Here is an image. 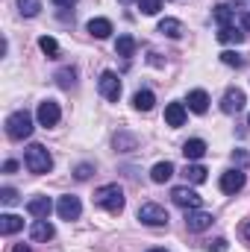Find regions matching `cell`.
<instances>
[{"mask_svg": "<svg viewBox=\"0 0 250 252\" xmlns=\"http://www.w3.org/2000/svg\"><path fill=\"white\" fill-rule=\"evenodd\" d=\"M24 161H27V170H30V173H39V176L53 170V156H50L47 147H42V144H30L27 153H24Z\"/></svg>", "mask_w": 250, "mask_h": 252, "instance_id": "1", "label": "cell"}, {"mask_svg": "<svg viewBox=\"0 0 250 252\" xmlns=\"http://www.w3.org/2000/svg\"><path fill=\"white\" fill-rule=\"evenodd\" d=\"M94 202L109 214H121L124 211V190L118 185H103V188L94 190Z\"/></svg>", "mask_w": 250, "mask_h": 252, "instance_id": "2", "label": "cell"}, {"mask_svg": "<svg viewBox=\"0 0 250 252\" xmlns=\"http://www.w3.org/2000/svg\"><path fill=\"white\" fill-rule=\"evenodd\" d=\"M6 135H9L12 141L30 138V135H33V118H30V112H15V115H9V118H6Z\"/></svg>", "mask_w": 250, "mask_h": 252, "instance_id": "3", "label": "cell"}, {"mask_svg": "<svg viewBox=\"0 0 250 252\" xmlns=\"http://www.w3.org/2000/svg\"><path fill=\"white\" fill-rule=\"evenodd\" d=\"M138 220H141L144 226L159 229V226H168V211H165L162 205H156V202H144V205L138 208Z\"/></svg>", "mask_w": 250, "mask_h": 252, "instance_id": "4", "label": "cell"}, {"mask_svg": "<svg viewBox=\"0 0 250 252\" xmlns=\"http://www.w3.org/2000/svg\"><path fill=\"white\" fill-rule=\"evenodd\" d=\"M97 88H100V94H103L109 103H115V100L121 97V79H118V73H115V70H103L100 79H97Z\"/></svg>", "mask_w": 250, "mask_h": 252, "instance_id": "5", "label": "cell"}, {"mask_svg": "<svg viewBox=\"0 0 250 252\" xmlns=\"http://www.w3.org/2000/svg\"><path fill=\"white\" fill-rule=\"evenodd\" d=\"M171 199H174L180 208H186V211L200 208V202H203V196H200L197 190H191V188H174L171 190Z\"/></svg>", "mask_w": 250, "mask_h": 252, "instance_id": "6", "label": "cell"}, {"mask_svg": "<svg viewBox=\"0 0 250 252\" xmlns=\"http://www.w3.org/2000/svg\"><path fill=\"white\" fill-rule=\"evenodd\" d=\"M56 211H59L62 220H77L80 211H83V202H80V196L65 193V196H59V202H56Z\"/></svg>", "mask_w": 250, "mask_h": 252, "instance_id": "7", "label": "cell"}, {"mask_svg": "<svg viewBox=\"0 0 250 252\" xmlns=\"http://www.w3.org/2000/svg\"><path fill=\"white\" fill-rule=\"evenodd\" d=\"M36 118H39V124H42V126H56V124H59V118H62V112H59V103H53V100H44V103H39V112H36Z\"/></svg>", "mask_w": 250, "mask_h": 252, "instance_id": "8", "label": "cell"}, {"mask_svg": "<svg viewBox=\"0 0 250 252\" xmlns=\"http://www.w3.org/2000/svg\"><path fill=\"white\" fill-rule=\"evenodd\" d=\"M242 109H245V91L242 88H230L224 94V100H221V112L224 115H239Z\"/></svg>", "mask_w": 250, "mask_h": 252, "instance_id": "9", "label": "cell"}, {"mask_svg": "<svg viewBox=\"0 0 250 252\" xmlns=\"http://www.w3.org/2000/svg\"><path fill=\"white\" fill-rule=\"evenodd\" d=\"M212 214H206V211H200V208H194V211H186V229L188 232H206L209 226H212Z\"/></svg>", "mask_w": 250, "mask_h": 252, "instance_id": "10", "label": "cell"}, {"mask_svg": "<svg viewBox=\"0 0 250 252\" xmlns=\"http://www.w3.org/2000/svg\"><path fill=\"white\" fill-rule=\"evenodd\" d=\"M245 182H248V176H245V170H227L224 176H221V190L224 193H239V190L245 188Z\"/></svg>", "mask_w": 250, "mask_h": 252, "instance_id": "11", "label": "cell"}, {"mask_svg": "<svg viewBox=\"0 0 250 252\" xmlns=\"http://www.w3.org/2000/svg\"><path fill=\"white\" fill-rule=\"evenodd\" d=\"M27 211H30L36 220H47L50 211H53V202H50V196H33V199L27 202Z\"/></svg>", "mask_w": 250, "mask_h": 252, "instance_id": "12", "label": "cell"}, {"mask_svg": "<svg viewBox=\"0 0 250 252\" xmlns=\"http://www.w3.org/2000/svg\"><path fill=\"white\" fill-rule=\"evenodd\" d=\"M165 124L174 126V129L186 124V106L183 103H168L165 106Z\"/></svg>", "mask_w": 250, "mask_h": 252, "instance_id": "13", "label": "cell"}, {"mask_svg": "<svg viewBox=\"0 0 250 252\" xmlns=\"http://www.w3.org/2000/svg\"><path fill=\"white\" fill-rule=\"evenodd\" d=\"M206 141H200V138H191V141H186L183 144V156H186L188 161H197V158H203L206 156Z\"/></svg>", "mask_w": 250, "mask_h": 252, "instance_id": "14", "label": "cell"}, {"mask_svg": "<svg viewBox=\"0 0 250 252\" xmlns=\"http://www.w3.org/2000/svg\"><path fill=\"white\" fill-rule=\"evenodd\" d=\"M186 103H188V109H191L194 115H203V112L209 109V94L197 88V91H191V94H188V100H186Z\"/></svg>", "mask_w": 250, "mask_h": 252, "instance_id": "15", "label": "cell"}, {"mask_svg": "<svg viewBox=\"0 0 250 252\" xmlns=\"http://www.w3.org/2000/svg\"><path fill=\"white\" fill-rule=\"evenodd\" d=\"M171 176H174V164H171V161H159V164H153V170H150V179H153L156 185H165Z\"/></svg>", "mask_w": 250, "mask_h": 252, "instance_id": "16", "label": "cell"}, {"mask_svg": "<svg viewBox=\"0 0 250 252\" xmlns=\"http://www.w3.org/2000/svg\"><path fill=\"white\" fill-rule=\"evenodd\" d=\"M24 229V220L18 214H0V235H15Z\"/></svg>", "mask_w": 250, "mask_h": 252, "instance_id": "17", "label": "cell"}, {"mask_svg": "<svg viewBox=\"0 0 250 252\" xmlns=\"http://www.w3.org/2000/svg\"><path fill=\"white\" fill-rule=\"evenodd\" d=\"M30 235H33V241H50V238L56 235V229H53V223H47V220H36L33 229H30Z\"/></svg>", "mask_w": 250, "mask_h": 252, "instance_id": "18", "label": "cell"}, {"mask_svg": "<svg viewBox=\"0 0 250 252\" xmlns=\"http://www.w3.org/2000/svg\"><path fill=\"white\" fill-rule=\"evenodd\" d=\"M88 32H91L94 38H109V35H112V24H109L106 18H91V21H88Z\"/></svg>", "mask_w": 250, "mask_h": 252, "instance_id": "19", "label": "cell"}, {"mask_svg": "<svg viewBox=\"0 0 250 252\" xmlns=\"http://www.w3.org/2000/svg\"><path fill=\"white\" fill-rule=\"evenodd\" d=\"M218 41H221V44H242V41H245V32L230 24V27H221V30H218Z\"/></svg>", "mask_w": 250, "mask_h": 252, "instance_id": "20", "label": "cell"}, {"mask_svg": "<svg viewBox=\"0 0 250 252\" xmlns=\"http://www.w3.org/2000/svg\"><path fill=\"white\" fill-rule=\"evenodd\" d=\"M159 32L168 35V38H180L183 35V24L177 18H165V21H159Z\"/></svg>", "mask_w": 250, "mask_h": 252, "instance_id": "21", "label": "cell"}, {"mask_svg": "<svg viewBox=\"0 0 250 252\" xmlns=\"http://www.w3.org/2000/svg\"><path fill=\"white\" fill-rule=\"evenodd\" d=\"M153 103H156V97H153V91H135V97H132V106L138 109V112H150L153 109Z\"/></svg>", "mask_w": 250, "mask_h": 252, "instance_id": "22", "label": "cell"}, {"mask_svg": "<svg viewBox=\"0 0 250 252\" xmlns=\"http://www.w3.org/2000/svg\"><path fill=\"white\" fill-rule=\"evenodd\" d=\"M206 167L203 164H186V170H183V176H186L188 182H194V185H200V182H206Z\"/></svg>", "mask_w": 250, "mask_h": 252, "instance_id": "23", "label": "cell"}, {"mask_svg": "<svg viewBox=\"0 0 250 252\" xmlns=\"http://www.w3.org/2000/svg\"><path fill=\"white\" fill-rule=\"evenodd\" d=\"M212 18H215V24H218V27H230L236 15H233V9H230L227 3H221V6H215V12H212Z\"/></svg>", "mask_w": 250, "mask_h": 252, "instance_id": "24", "label": "cell"}, {"mask_svg": "<svg viewBox=\"0 0 250 252\" xmlns=\"http://www.w3.org/2000/svg\"><path fill=\"white\" fill-rule=\"evenodd\" d=\"M115 53L124 56V59H129V56L135 53V38H132V35H121V38L115 41Z\"/></svg>", "mask_w": 250, "mask_h": 252, "instance_id": "25", "label": "cell"}, {"mask_svg": "<svg viewBox=\"0 0 250 252\" xmlns=\"http://www.w3.org/2000/svg\"><path fill=\"white\" fill-rule=\"evenodd\" d=\"M39 47H42V53H44L47 59H56V56H59V44H56V38H50V35H42V38H39Z\"/></svg>", "mask_w": 250, "mask_h": 252, "instance_id": "26", "label": "cell"}, {"mask_svg": "<svg viewBox=\"0 0 250 252\" xmlns=\"http://www.w3.org/2000/svg\"><path fill=\"white\" fill-rule=\"evenodd\" d=\"M18 9H21V15L36 18V15L42 12V0H18Z\"/></svg>", "mask_w": 250, "mask_h": 252, "instance_id": "27", "label": "cell"}, {"mask_svg": "<svg viewBox=\"0 0 250 252\" xmlns=\"http://www.w3.org/2000/svg\"><path fill=\"white\" fill-rule=\"evenodd\" d=\"M74 76H77V70H74V67H62V70L56 73V79H59V85H62V88H71V85H74Z\"/></svg>", "mask_w": 250, "mask_h": 252, "instance_id": "28", "label": "cell"}, {"mask_svg": "<svg viewBox=\"0 0 250 252\" xmlns=\"http://www.w3.org/2000/svg\"><path fill=\"white\" fill-rule=\"evenodd\" d=\"M115 147H118L121 153H129V150H135V138H132V135H118V138H115Z\"/></svg>", "mask_w": 250, "mask_h": 252, "instance_id": "29", "label": "cell"}, {"mask_svg": "<svg viewBox=\"0 0 250 252\" xmlns=\"http://www.w3.org/2000/svg\"><path fill=\"white\" fill-rule=\"evenodd\" d=\"M138 9H141L144 15H156V12L162 9V0H138Z\"/></svg>", "mask_w": 250, "mask_h": 252, "instance_id": "30", "label": "cell"}, {"mask_svg": "<svg viewBox=\"0 0 250 252\" xmlns=\"http://www.w3.org/2000/svg\"><path fill=\"white\" fill-rule=\"evenodd\" d=\"M221 62H224V64H230V67H242V64H245V59H242L239 53L227 50V53H221Z\"/></svg>", "mask_w": 250, "mask_h": 252, "instance_id": "31", "label": "cell"}, {"mask_svg": "<svg viewBox=\"0 0 250 252\" xmlns=\"http://www.w3.org/2000/svg\"><path fill=\"white\" fill-rule=\"evenodd\" d=\"M0 199H3V205H15V202H18V190L15 188H3L0 190Z\"/></svg>", "mask_w": 250, "mask_h": 252, "instance_id": "32", "label": "cell"}, {"mask_svg": "<svg viewBox=\"0 0 250 252\" xmlns=\"http://www.w3.org/2000/svg\"><path fill=\"white\" fill-rule=\"evenodd\" d=\"M206 250H209V252H227V241H224V238H218V241H212Z\"/></svg>", "mask_w": 250, "mask_h": 252, "instance_id": "33", "label": "cell"}, {"mask_svg": "<svg viewBox=\"0 0 250 252\" xmlns=\"http://www.w3.org/2000/svg\"><path fill=\"white\" fill-rule=\"evenodd\" d=\"M74 176H77V179H88V176H91V164H80Z\"/></svg>", "mask_w": 250, "mask_h": 252, "instance_id": "34", "label": "cell"}, {"mask_svg": "<svg viewBox=\"0 0 250 252\" xmlns=\"http://www.w3.org/2000/svg\"><path fill=\"white\" fill-rule=\"evenodd\" d=\"M233 161H236V164H245V161H248V156H245L242 150H236V153H233Z\"/></svg>", "mask_w": 250, "mask_h": 252, "instance_id": "35", "label": "cell"}, {"mask_svg": "<svg viewBox=\"0 0 250 252\" xmlns=\"http://www.w3.org/2000/svg\"><path fill=\"white\" fill-rule=\"evenodd\" d=\"M15 170H18V161H12V158H9V161L3 164V173H15Z\"/></svg>", "mask_w": 250, "mask_h": 252, "instance_id": "36", "label": "cell"}, {"mask_svg": "<svg viewBox=\"0 0 250 252\" xmlns=\"http://www.w3.org/2000/svg\"><path fill=\"white\" fill-rule=\"evenodd\" d=\"M239 21H242V27H245V30H250V12H242V15H239Z\"/></svg>", "mask_w": 250, "mask_h": 252, "instance_id": "37", "label": "cell"}, {"mask_svg": "<svg viewBox=\"0 0 250 252\" xmlns=\"http://www.w3.org/2000/svg\"><path fill=\"white\" fill-rule=\"evenodd\" d=\"M12 252H33V250H30L27 244H15V247H12Z\"/></svg>", "mask_w": 250, "mask_h": 252, "instance_id": "38", "label": "cell"}, {"mask_svg": "<svg viewBox=\"0 0 250 252\" xmlns=\"http://www.w3.org/2000/svg\"><path fill=\"white\" fill-rule=\"evenodd\" d=\"M242 235H245V241H248V244H250V220H248V223H245V226H242Z\"/></svg>", "mask_w": 250, "mask_h": 252, "instance_id": "39", "label": "cell"}, {"mask_svg": "<svg viewBox=\"0 0 250 252\" xmlns=\"http://www.w3.org/2000/svg\"><path fill=\"white\" fill-rule=\"evenodd\" d=\"M56 6H71V3H77V0H53Z\"/></svg>", "mask_w": 250, "mask_h": 252, "instance_id": "40", "label": "cell"}, {"mask_svg": "<svg viewBox=\"0 0 250 252\" xmlns=\"http://www.w3.org/2000/svg\"><path fill=\"white\" fill-rule=\"evenodd\" d=\"M147 252H168V250H147Z\"/></svg>", "mask_w": 250, "mask_h": 252, "instance_id": "41", "label": "cell"}, {"mask_svg": "<svg viewBox=\"0 0 250 252\" xmlns=\"http://www.w3.org/2000/svg\"><path fill=\"white\" fill-rule=\"evenodd\" d=\"M118 3H132V0H118Z\"/></svg>", "mask_w": 250, "mask_h": 252, "instance_id": "42", "label": "cell"}, {"mask_svg": "<svg viewBox=\"0 0 250 252\" xmlns=\"http://www.w3.org/2000/svg\"><path fill=\"white\" fill-rule=\"evenodd\" d=\"M248 126H250V118H248Z\"/></svg>", "mask_w": 250, "mask_h": 252, "instance_id": "43", "label": "cell"}]
</instances>
